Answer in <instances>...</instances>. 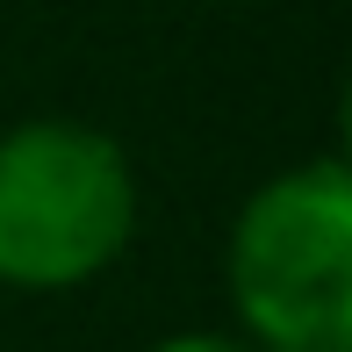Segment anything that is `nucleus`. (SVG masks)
Listing matches in <instances>:
<instances>
[{"instance_id":"f03ea898","label":"nucleus","mask_w":352,"mask_h":352,"mask_svg":"<svg viewBox=\"0 0 352 352\" xmlns=\"http://www.w3.org/2000/svg\"><path fill=\"white\" fill-rule=\"evenodd\" d=\"M137 230V173L87 122H22L0 137V280L51 295L122 259Z\"/></svg>"},{"instance_id":"f257e3e1","label":"nucleus","mask_w":352,"mask_h":352,"mask_svg":"<svg viewBox=\"0 0 352 352\" xmlns=\"http://www.w3.org/2000/svg\"><path fill=\"white\" fill-rule=\"evenodd\" d=\"M230 302L259 352H352V173L295 166L230 230Z\"/></svg>"},{"instance_id":"7ed1b4c3","label":"nucleus","mask_w":352,"mask_h":352,"mask_svg":"<svg viewBox=\"0 0 352 352\" xmlns=\"http://www.w3.org/2000/svg\"><path fill=\"white\" fill-rule=\"evenodd\" d=\"M151 352H259V345L230 338V331H180V338H158Z\"/></svg>"},{"instance_id":"20e7f679","label":"nucleus","mask_w":352,"mask_h":352,"mask_svg":"<svg viewBox=\"0 0 352 352\" xmlns=\"http://www.w3.org/2000/svg\"><path fill=\"white\" fill-rule=\"evenodd\" d=\"M237 8H245V0H237Z\"/></svg>"}]
</instances>
